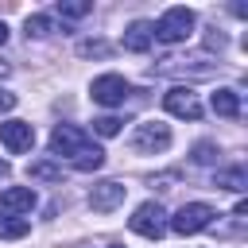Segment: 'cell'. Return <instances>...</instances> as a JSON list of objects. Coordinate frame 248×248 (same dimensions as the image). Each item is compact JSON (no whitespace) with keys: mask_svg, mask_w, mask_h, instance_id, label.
<instances>
[{"mask_svg":"<svg viewBox=\"0 0 248 248\" xmlns=\"http://www.w3.org/2000/svg\"><path fill=\"white\" fill-rule=\"evenodd\" d=\"M50 151H54L58 159H66L74 170H97V167L105 163V151H101L81 128H74V124H58V128L50 132Z\"/></svg>","mask_w":248,"mask_h":248,"instance_id":"1","label":"cell"},{"mask_svg":"<svg viewBox=\"0 0 248 248\" xmlns=\"http://www.w3.org/2000/svg\"><path fill=\"white\" fill-rule=\"evenodd\" d=\"M190 31H194V12L190 8H167L159 16V23L151 27V39H159V43H182V39H190Z\"/></svg>","mask_w":248,"mask_h":248,"instance_id":"2","label":"cell"},{"mask_svg":"<svg viewBox=\"0 0 248 248\" xmlns=\"http://www.w3.org/2000/svg\"><path fill=\"white\" fill-rule=\"evenodd\" d=\"M128 225H132V232H140L147 240H159L167 232V213H163L159 202H143V205H136V213L128 217Z\"/></svg>","mask_w":248,"mask_h":248,"instance_id":"3","label":"cell"},{"mask_svg":"<svg viewBox=\"0 0 248 248\" xmlns=\"http://www.w3.org/2000/svg\"><path fill=\"white\" fill-rule=\"evenodd\" d=\"M209 221H213V209L205 205V202H190V205H182L167 225L178 232V236H194V232H202V229H209Z\"/></svg>","mask_w":248,"mask_h":248,"instance_id":"4","label":"cell"},{"mask_svg":"<svg viewBox=\"0 0 248 248\" xmlns=\"http://www.w3.org/2000/svg\"><path fill=\"white\" fill-rule=\"evenodd\" d=\"M128 93H132V85H128L120 74H101V78H93V85H89V97H93L97 105H105V108L124 105Z\"/></svg>","mask_w":248,"mask_h":248,"instance_id":"5","label":"cell"},{"mask_svg":"<svg viewBox=\"0 0 248 248\" xmlns=\"http://www.w3.org/2000/svg\"><path fill=\"white\" fill-rule=\"evenodd\" d=\"M0 143H4V151L23 155V151L35 147V128H31L27 120H4V124H0Z\"/></svg>","mask_w":248,"mask_h":248,"instance_id":"6","label":"cell"},{"mask_svg":"<svg viewBox=\"0 0 248 248\" xmlns=\"http://www.w3.org/2000/svg\"><path fill=\"white\" fill-rule=\"evenodd\" d=\"M167 143H170V128L159 124V120H143V124H136V132H132V147H136V151H163Z\"/></svg>","mask_w":248,"mask_h":248,"instance_id":"7","label":"cell"},{"mask_svg":"<svg viewBox=\"0 0 248 248\" xmlns=\"http://www.w3.org/2000/svg\"><path fill=\"white\" fill-rule=\"evenodd\" d=\"M163 108H167L170 116H182V120H198V116H202L198 97H194L190 89H182V85H174V89L163 93Z\"/></svg>","mask_w":248,"mask_h":248,"instance_id":"8","label":"cell"},{"mask_svg":"<svg viewBox=\"0 0 248 248\" xmlns=\"http://www.w3.org/2000/svg\"><path fill=\"white\" fill-rule=\"evenodd\" d=\"M124 194H128L124 182H97V186L89 190V205H93L97 213H112V209L124 202Z\"/></svg>","mask_w":248,"mask_h":248,"instance_id":"9","label":"cell"},{"mask_svg":"<svg viewBox=\"0 0 248 248\" xmlns=\"http://www.w3.org/2000/svg\"><path fill=\"white\" fill-rule=\"evenodd\" d=\"M0 209L4 213H31L35 209V190L31 186H8L4 194H0Z\"/></svg>","mask_w":248,"mask_h":248,"instance_id":"10","label":"cell"},{"mask_svg":"<svg viewBox=\"0 0 248 248\" xmlns=\"http://www.w3.org/2000/svg\"><path fill=\"white\" fill-rule=\"evenodd\" d=\"M151 46V23L147 19H136V23H128V31H124V50H132V54H143Z\"/></svg>","mask_w":248,"mask_h":248,"instance_id":"11","label":"cell"},{"mask_svg":"<svg viewBox=\"0 0 248 248\" xmlns=\"http://www.w3.org/2000/svg\"><path fill=\"white\" fill-rule=\"evenodd\" d=\"M209 105H213V112L217 116H240V93L236 89H217L213 97H209Z\"/></svg>","mask_w":248,"mask_h":248,"instance_id":"12","label":"cell"},{"mask_svg":"<svg viewBox=\"0 0 248 248\" xmlns=\"http://www.w3.org/2000/svg\"><path fill=\"white\" fill-rule=\"evenodd\" d=\"M31 232V221L27 217H12V213H0V236L4 240H19Z\"/></svg>","mask_w":248,"mask_h":248,"instance_id":"13","label":"cell"},{"mask_svg":"<svg viewBox=\"0 0 248 248\" xmlns=\"http://www.w3.org/2000/svg\"><path fill=\"white\" fill-rule=\"evenodd\" d=\"M217 186H225V190H244V186H248V174H244L240 167H232V170H217Z\"/></svg>","mask_w":248,"mask_h":248,"instance_id":"14","label":"cell"},{"mask_svg":"<svg viewBox=\"0 0 248 248\" xmlns=\"http://www.w3.org/2000/svg\"><path fill=\"white\" fill-rule=\"evenodd\" d=\"M23 27H27V35L43 39V35H50V27H54V23H50V16H27V23H23Z\"/></svg>","mask_w":248,"mask_h":248,"instance_id":"15","label":"cell"},{"mask_svg":"<svg viewBox=\"0 0 248 248\" xmlns=\"http://www.w3.org/2000/svg\"><path fill=\"white\" fill-rule=\"evenodd\" d=\"M120 124H124L120 116H97V120H93V132H97V136H116Z\"/></svg>","mask_w":248,"mask_h":248,"instance_id":"16","label":"cell"},{"mask_svg":"<svg viewBox=\"0 0 248 248\" xmlns=\"http://www.w3.org/2000/svg\"><path fill=\"white\" fill-rule=\"evenodd\" d=\"M31 178H62V167H54V163H31Z\"/></svg>","mask_w":248,"mask_h":248,"instance_id":"17","label":"cell"},{"mask_svg":"<svg viewBox=\"0 0 248 248\" xmlns=\"http://www.w3.org/2000/svg\"><path fill=\"white\" fill-rule=\"evenodd\" d=\"M58 12H62V16H70V19H78V16H85V12H89V0H66V4H58Z\"/></svg>","mask_w":248,"mask_h":248,"instance_id":"18","label":"cell"},{"mask_svg":"<svg viewBox=\"0 0 248 248\" xmlns=\"http://www.w3.org/2000/svg\"><path fill=\"white\" fill-rule=\"evenodd\" d=\"M194 159L198 163H213V143H198L194 147Z\"/></svg>","mask_w":248,"mask_h":248,"instance_id":"19","label":"cell"},{"mask_svg":"<svg viewBox=\"0 0 248 248\" xmlns=\"http://www.w3.org/2000/svg\"><path fill=\"white\" fill-rule=\"evenodd\" d=\"M81 54H105V43H81Z\"/></svg>","mask_w":248,"mask_h":248,"instance_id":"20","label":"cell"},{"mask_svg":"<svg viewBox=\"0 0 248 248\" xmlns=\"http://www.w3.org/2000/svg\"><path fill=\"white\" fill-rule=\"evenodd\" d=\"M12 105H16V97H12V93H4V89H0V108H12Z\"/></svg>","mask_w":248,"mask_h":248,"instance_id":"21","label":"cell"},{"mask_svg":"<svg viewBox=\"0 0 248 248\" xmlns=\"http://www.w3.org/2000/svg\"><path fill=\"white\" fill-rule=\"evenodd\" d=\"M8 43V27H4V19H0V46Z\"/></svg>","mask_w":248,"mask_h":248,"instance_id":"22","label":"cell"},{"mask_svg":"<svg viewBox=\"0 0 248 248\" xmlns=\"http://www.w3.org/2000/svg\"><path fill=\"white\" fill-rule=\"evenodd\" d=\"M4 174H8V163H4V159H0V178H4Z\"/></svg>","mask_w":248,"mask_h":248,"instance_id":"23","label":"cell"}]
</instances>
